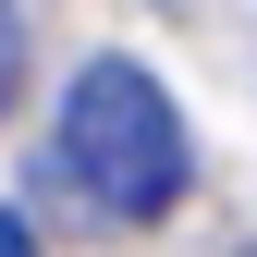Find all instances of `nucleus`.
I'll return each instance as SVG.
<instances>
[{
	"instance_id": "7ed1b4c3",
	"label": "nucleus",
	"mask_w": 257,
	"mask_h": 257,
	"mask_svg": "<svg viewBox=\"0 0 257 257\" xmlns=\"http://www.w3.org/2000/svg\"><path fill=\"white\" fill-rule=\"evenodd\" d=\"M0 257H37V233H25V220H0Z\"/></svg>"
},
{
	"instance_id": "f03ea898",
	"label": "nucleus",
	"mask_w": 257,
	"mask_h": 257,
	"mask_svg": "<svg viewBox=\"0 0 257 257\" xmlns=\"http://www.w3.org/2000/svg\"><path fill=\"white\" fill-rule=\"evenodd\" d=\"M13 98H25V13L0 0V110H13Z\"/></svg>"
},
{
	"instance_id": "f257e3e1",
	"label": "nucleus",
	"mask_w": 257,
	"mask_h": 257,
	"mask_svg": "<svg viewBox=\"0 0 257 257\" xmlns=\"http://www.w3.org/2000/svg\"><path fill=\"white\" fill-rule=\"evenodd\" d=\"M49 172L74 184L98 220H172L184 184H196V135H184L172 86L147 61L98 49L74 86H61V122H49Z\"/></svg>"
}]
</instances>
